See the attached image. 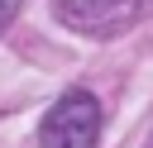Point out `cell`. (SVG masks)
<instances>
[{
  "instance_id": "obj_2",
  "label": "cell",
  "mask_w": 153,
  "mask_h": 148,
  "mask_svg": "<svg viewBox=\"0 0 153 148\" xmlns=\"http://www.w3.org/2000/svg\"><path fill=\"white\" fill-rule=\"evenodd\" d=\"M139 0H53V14L76 29V33H91V38H110L120 33L129 19H134Z\"/></svg>"
},
{
  "instance_id": "obj_3",
  "label": "cell",
  "mask_w": 153,
  "mask_h": 148,
  "mask_svg": "<svg viewBox=\"0 0 153 148\" xmlns=\"http://www.w3.org/2000/svg\"><path fill=\"white\" fill-rule=\"evenodd\" d=\"M19 5H24V0H0V33H5L10 24H14V14H19Z\"/></svg>"
},
{
  "instance_id": "obj_1",
  "label": "cell",
  "mask_w": 153,
  "mask_h": 148,
  "mask_svg": "<svg viewBox=\"0 0 153 148\" xmlns=\"http://www.w3.org/2000/svg\"><path fill=\"white\" fill-rule=\"evenodd\" d=\"M100 138V100L91 91H67L38 124L43 148H96Z\"/></svg>"
}]
</instances>
